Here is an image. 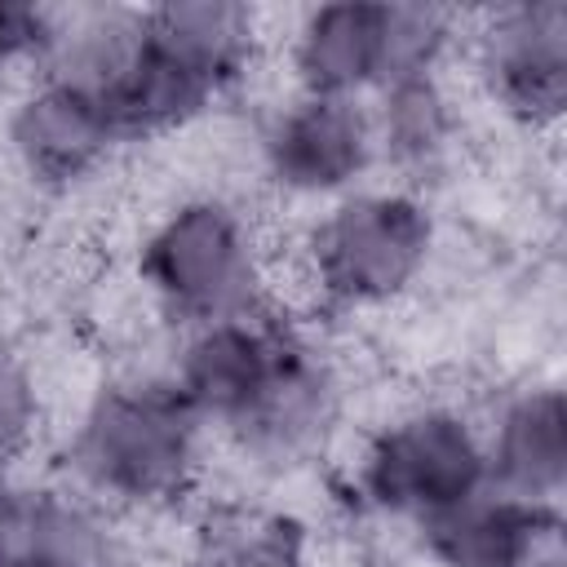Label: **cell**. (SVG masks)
Returning a JSON list of instances; mask_svg holds the SVG:
<instances>
[{
    "label": "cell",
    "mask_w": 567,
    "mask_h": 567,
    "mask_svg": "<svg viewBox=\"0 0 567 567\" xmlns=\"http://www.w3.org/2000/svg\"><path fill=\"white\" fill-rule=\"evenodd\" d=\"M213 461V434L159 359L97 372L49 439V474L124 523L182 518L208 492Z\"/></svg>",
    "instance_id": "6da1fadb"
},
{
    "label": "cell",
    "mask_w": 567,
    "mask_h": 567,
    "mask_svg": "<svg viewBox=\"0 0 567 567\" xmlns=\"http://www.w3.org/2000/svg\"><path fill=\"white\" fill-rule=\"evenodd\" d=\"M128 279L164 337L279 306L284 257L261 208L221 182L159 199L128 244Z\"/></svg>",
    "instance_id": "7a4b0ae2"
},
{
    "label": "cell",
    "mask_w": 567,
    "mask_h": 567,
    "mask_svg": "<svg viewBox=\"0 0 567 567\" xmlns=\"http://www.w3.org/2000/svg\"><path fill=\"white\" fill-rule=\"evenodd\" d=\"M443 252L447 217L439 195L372 177L301 217L288 275L301 315L319 323H354L416 301Z\"/></svg>",
    "instance_id": "3957f363"
},
{
    "label": "cell",
    "mask_w": 567,
    "mask_h": 567,
    "mask_svg": "<svg viewBox=\"0 0 567 567\" xmlns=\"http://www.w3.org/2000/svg\"><path fill=\"white\" fill-rule=\"evenodd\" d=\"M270 13L239 0L142 4V27L102 89L128 151L195 133L230 106L270 49Z\"/></svg>",
    "instance_id": "277c9868"
},
{
    "label": "cell",
    "mask_w": 567,
    "mask_h": 567,
    "mask_svg": "<svg viewBox=\"0 0 567 567\" xmlns=\"http://www.w3.org/2000/svg\"><path fill=\"white\" fill-rule=\"evenodd\" d=\"M346 509L368 527L412 532L487 487L478 403L416 390L350 434L337 456Z\"/></svg>",
    "instance_id": "5b68a950"
},
{
    "label": "cell",
    "mask_w": 567,
    "mask_h": 567,
    "mask_svg": "<svg viewBox=\"0 0 567 567\" xmlns=\"http://www.w3.org/2000/svg\"><path fill=\"white\" fill-rule=\"evenodd\" d=\"M248 164L257 186L301 217L381 177L368 106L297 89L275 93L252 115Z\"/></svg>",
    "instance_id": "8992f818"
},
{
    "label": "cell",
    "mask_w": 567,
    "mask_h": 567,
    "mask_svg": "<svg viewBox=\"0 0 567 567\" xmlns=\"http://www.w3.org/2000/svg\"><path fill=\"white\" fill-rule=\"evenodd\" d=\"M461 84L505 128L554 137L567 115V4L509 0L465 22Z\"/></svg>",
    "instance_id": "52a82bcc"
},
{
    "label": "cell",
    "mask_w": 567,
    "mask_h": 567,
    "mask_svg": "<svg viewBox=\"0 0 567 567\" xmlns=\"http://www.w3.org/2000/svg\"><path fill=\"white\" fill-rule=\"evenodd\" d=\"M124 155L128 142L93 89L44 71L0 89V164L22 190L40 199L84 195Z\"/></svg>",
    "instance_id": "ba28073f"
},
{
    "label": "cell",
    "mask_w": 567,
    "mask_h": 567,
    "mask_svg": "<svg viewBox=\"0 0 567 567\" xmlns=\"http://www.w3.org/2000/svg\"><path fill=\"white\" fill-rule=\"evenodd\" d=\"M292 332H297V310L270 306L257 315L199 323L164 341L159 368L173 381V390L186 399V408L204 421L213 447L257 408L275 368L284 363Z\"/></svg>",
    "instance_id": "9c48e42d"
},
{
    "label": "cell",
    "mask_w": 567,
    "mask_h": 567,
    "mask_svg": "<svg viewBox=\"0 0 567 567\" xmlns=\"http://www.w3.org/2000/svg\"><path fill=\"white\" fill-rule=\"evenodd\" d=\"M0 567H146L137 523L44 474L0 487Z\"/></svg>",
    "instance_id": "30bf717a"
},
{
    "label": "cell",
    "mask_w": 567,
    "mask_h": 567,
    "mask_svg": "<svg viewBox=\"0 0 567 567\" xmlns=\"http://www.w3.org/2000/svg\"><path fill=\"white\" fill-rule=\"evenodd\" d=\"M377 173L385 182L439 195L470 151V93L461 71H416L385 80L368 102Z\"/></svg>",
    "instance_id": "8fae6325"
},
{
    "label": "cell",
    "mask_w": 567,
    "mask_h": 567,
    "mask_svg": "<svg viewBox=\"0 0 567 567\" xmlns=\"http://www.w3.org/2000/svg\"><path fill=\"white\" fill-rule=\"evenodd\" d=\"M279 49L284 84L315 97L368 102L394 75V27L390 4L377 0H323L292 9Z\"/></svg>",
    "instance_id": "7c38bea8"
},
{
    "label": "cell",
    "mask_w": 567,
    "mask_h": 567,
    "mask_svg": "<svg viewBox=\"0 0 567 567\" xmlns=\"http://www.w3.org/2000/svg\"><path fill=\"white\" fill-rule=\"evenodd\" d=\"M487 487L563 509L567 492V394L554 372H523L478 403Z\"/></svg>",
    "instance_id": "4fadbf2b"
},
{
    "label": "cell",
    "mask_w": 567,
    "mask_h": 567,
    "mask_svg": "<svg viewBox=\"0 0 567 567\" xmlns=\"http://www.w3.org/2000/svg\"><path fill=\"white\" fill-rule=\"evenodd\" d=\"M177 523L182 567H319V532L284 492H204Z\"/></svg>",
    "instance_id": "5bb4252c"
},
{
    "label": "cell",
    "mask_w": 567,
    "mask_h": 567,
    "mask_svg": "<svg viewBox=\"0 0 567 567\" xmlns=\"http://www.w3.org/2000/svg\"><path fill=\"white\" fill-rule=\"evenodd\" d=\"M412 567H540L563 554V509L483 487L408 532Z\"/></svg>",
    "instance_id": "9a60e30c"
},
{
    "label": "cell",
    "mask_w": 567,
    "mask_h": 567,
    "mask_svg": "<svg viewBox=\"0 0 567 567\" xmlns=\"http://www.w3.org/2000/svg\"><path fill=\"white\" fill-rule=\"evenodd\" d=\"M53 421V390L40 359L22 341L0 337V487L31 474V461L49 452Z\"/></svg>",
    "instance_id": "2e32d148"
},
{
    "label": "cell",
    "mask_w": 567,
    "mask_h": 567,
    "mask_svg": "<svg viewBox=\"0 0 567 567\" xmlns=\"http://www.w3.org/2000/svg\"><path fill=\"white\" fill-rule=\"evenodd\" d=\"M53 4L35 0H0V89L40 71L49 49Z\"/></svg>",
    "instance_id": "e0dca14e"
}]
</instances>
